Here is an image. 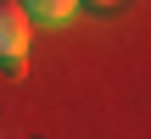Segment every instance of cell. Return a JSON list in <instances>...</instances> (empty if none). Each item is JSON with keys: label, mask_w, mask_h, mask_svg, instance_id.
I'll use <instances>...</instances> for the list:
<instances>
[{"label": "cell", "mask_w": 151, "mask_h": 139, "mask_svg": "<svg viewBox=\"0 0 151 139\" xmlns=\"http://www.w3.org/2000/svg\"><path fill=\"white\" fill-rule=\"evenodd\" d=\"M22 11H28V22H45V28H56V22H67L73 11H78V0H17Z\"/></svg>", "instance_id": "2"}, {"label": "cell", "mask_w": 151, "mask_h": 139, "mask_svg": "<svg viewBox=\"0 0 151 139\" xmlns=\"http://www.w3.org/2000/svg\"><path fill=\"white\" fill-rule=\"evenodd\" d=\"M28 50H34V22H28V11L22 6H11V0H0V67H22L28 61Z\"/></svg>", "instance_id": "1"}, {"label": "cell", "mask_w": 151, "mask_h": 139, "mask_svg": "<svg viewBox=\"0 0 151 139\" xmlns=\"http://www.w3.org/2000/svg\"><path fill=\"white\" fill-rule=\"evenodd\" d=\"M78 6H90V11H112V6H123V0H78Z\"/></svg>", "instance_id": "3"}]
</instances>
